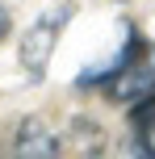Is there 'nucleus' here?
<instances>
[{
	"mask_svg": "<svg viewBox=\"0 0 155 159\" xmlns=\"http://www.w3.org/2000/svg\"><path fill=\"white\" fill-rule=\"evenodd\" d=\"M130 126H134L139 147H143L147 155H155V92L130 105Z\"/></svg>",
	"mask_w": 155,
	"mask_h": 159,
	"instance_id": "5",
	"label": "nucleus"
},
{
	"mask_svg": "<svg viewBox=\"0 0 155 159\" xmlns=\"http://www.w3.org/2000/svg\"><path fill=\"white\" fill-rule=\"evenodd\" d=\"M71 13H75V8L67 4V0H59V4H50L46 13H38V17H34V21L21 30L17 63H21V71H25V75H34V80L46 75L50 59H55V46H59V38H63L67 21H71Z\"/></svg>",
	"mask_w": 155,
	"mask_h": 159,
	"instance_id": "1",
	"label": "nucleus"
},
{
	"mask_svg": "<svg viewBox=\"0 0 155 159\" xmlns=\"http://www.w3.org/2000/svg\"><path fill=\"white\" fill-rule=\"evenodd\" d=\"M4 38H8V8L0 4V42H4Z\"/></svg>",
	"mask_w": 155,
	"mask_h": 159,
	"instance_id": "6",
	"label": "nucleus"
},
{
	"mask_svg": "<svg viewBox=\"0 0 155 159\" xmlns=\"http://www.w3.org/2000/svg\"><path fill=\"white\" fill-rule=\"evenodd\" d=\"M109 92H113V101H122V105H134V101H143V96H151L155 92V46L143 42V50L113 75Z\"/></svg>",
	"mask_w": 155,
	"mask_h": 159,
	"instance_id": "3",
	"label": "nucleus"
},
{
	"mask_svg": "<svg viewBox=\"0 0 155 159\" xmlns=\"http://www.w3.org/2000/svg\"><path fill=\"white\" fill-rule=\"evenodd\" d=\"M139 50H143V34L134 30V21H122V25H117V46L105 50V59H97V63L84 67V71L75 75V88H80V92H88V88H109L113 75L122 71Z\"/></svg>",
	"mask_w": 155,
	"mask_h": 159,
	"instance_id": "2",
	"label": "nucleus"
},
{
	"mask_svg": "<svg viewBox=\"0 0 155 159\" xmlns=\"http://www.w3.org/2000/svg\"><path fill=\"white\" fill-rule=\"evenodd\" d=\"M13 147H17L21 155H55V151H59V134H55L50 126H42L38 117H30V121L17 126Z\"/></svg>",
	"mask_w": 155,
	"mask_h": 159,
	"instance_id": "4",
	"label": "nucleus"
}]
</instances>
